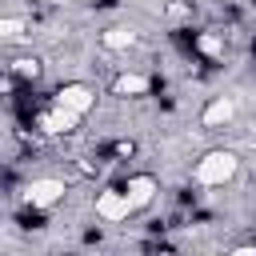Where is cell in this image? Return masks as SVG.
<instances>
[{
  "instance_id": "cell-3",
  "label": "cell",
  "mask_w": 256,
  "mask_h": 256,
  "mask_svg": "<svg viewBox=\"0 0 256 256\" xmlns=\"http://www.w3.org/2000/svg\"><path fill=\"white\" fill-rule=\"evenodd\" d=\"M52 104H60V108H72V112H92V104H96V88L92 84H80V80H72V84H60L56 88V96H52Z\"/></svg>"
},
{
  "instance_id": "cell-6",
  "label": "cell",
  "mask_w": 256,
  "mask_h": 256,
  "mask_svg": "<svg viewBox=\"0 0 256 256\" xmlns=\"http://www.w3.org/2000/svg\"><path fill=\"white\" fill-rule=\"evenodd\" d=\"M124 192H128V200H132V208L140 212V208H148L152 200H156V192H160V184H156V176H128V184H124Z\"/></svg>"
},
{
  "instance_id": "cell-9",
  "label": "cell",
  "mask_w": 256,
  "mask_h": 256,
  "mask_svg": "<svg viewBox=\"0 0 256 256\" xmlns=\"http://www.w3.org/2000/svg\"><path fill=\"white\" fill-rule=\"evenodd\" d=\"M100 44H104V48H132V44H136V32L124 28V24H116V28L100 32Z\"/></svg>"
},
{
  "instance_id": "cell-4",
  "label": "cell",
  "mask_w": 256,
  "mask_h": 256,
  "mask_svg": "<svg viewBox=\"0 0 256 256\" xmlns=\"http://www.w3.org/2000/svg\"><path fill=\"white\" fill-rule=\"evenodd\" d=\"M64 180H56V176H40V180H32L28 188H24V200L32 204V208H52L56 200H64Z\"/></svg>"
},
{
  "instance_id": "cell-11",
  "label": "cell",
  "mask_w": 256,
  "mask_h": 256,
  "mask_svg": "<svg viewBox=\"0 0 256 256\" xmlns=\"http://www.w3.org/2000/svg\"><path fill=\"white\" fill-rule=\"evenodd\" d=\"M20 28H24V20H16V16H4V24H0L4 40H16V36H20Z\"/></svg>"
},
{
  "instance_id": "cell-7",
  "label": "cell",
  "mask_w": 256,
  "mask_h": 256,
  "mask_svg": "<svg viewBox=\"0 0 256 256\" xmlns=\"http://www.w3.org/2000/svg\"><path fill=\"white\" fill-rule=\"evenodd\" d=\"M76 124H80V112H72V108H60V104H52V112H44V116H40V128H44L48 136L72 132Z\"/></svg>"
},
{
  "instance_id": "cell-1",
  "label": "cell",
  "mask_w": 256,
  "mask_h": 256,
  "mask_svg": "<svg viewBox=\"0 0 256 256\" xmlns=\"http://www.w3.org/2000/svg\"><path fill=\"white\" fill-rule=\"evenodd\" d=\"M236 168H240L236 152H228V148H212V152H204V156L196 160L192 180H196L200 188H224V184L236 176Z\"/></svg>"
},
{
  "instance_id": "cell-2",
  "label": "cell",
  "mask_w": 256,
  "mask_h": 256,
  "mask_svg": "<svg viewBox=\"0 0 256 256\" xmlns=\"http://www.w3.org/2000/svg\"><path fill=\"white\" fill-rule=\"evenodd\" d=\"M132 212H136V208H132V200H128L124 188H104V192L96 196V216H100L104 224H124Z\"/></svg>"
},
{
  "instance_id": "cell-8",
  "label": "cell",
  "mask_w": 256,
  "mask_h": 256,
  "mask_svg": "<svg viewBox=\"0 0 256 256\" xmlns=\"http://www.w3.org/2000/svg\"><path fill=\"white\" fill-rule=\"evenodd\" d=\"M144 92H148V76H140V72L116 76V96H144Z\"/></svg>"
},
{
  "instance_id": "cell-5",
  "label": "cell",
  "mask_w": 256,
  "mask_h": 256,
  "mask_svg": "<svg viewBox=\"0 0 256 256\" xmlns=\"http://www.w3.org/2000/svg\"><path fill=\"white\" fill-rule=\"evenodd\" d=\"M232 116H236V100H232V96H212V100H208V108L200 112V124L212 132V128L232 124Z\"/></svg>"
},
{
  "instance_id": "cell-10",
  "label": "cell",
  "mask_w": 256,
  "mask_h": 256,
  "mask_svg": "<svg viewBox=\"0 0 256 256\" xmlns=\"http://www.w3.org/2000/svg\"><path fill=\"white\" fill-rule=\"evenodd\" d=\"M196 44H200V52H204V56H220V52H224V40H220V36H212V32H200V36H196Z\"/></svg>"
}]
</instances>
